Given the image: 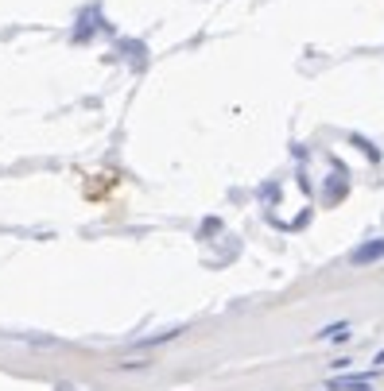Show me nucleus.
<instances>
[{"label": "nucleus", "mask_w": 384, "mask_h": 391, "mask_svg": "<svg viewBox=\"0 0 384 391\" xmlns=\"http://www.w3.org/2000/svg\"><path fill=\"white\" fill-rule=\"evenodd\" d=\"M380 256H384V240H369V244L354 248V256H349V260L361 268V264H373V260H380Z\"/></svg>", "instance_id": "f257e3e1"}, {"label": "nucleus", "mask_w": 384, "mask_h": 391, "mask_svg": "<svg viewBox=\"0 0 384 391\" xmlns=\"http://www.w3.org/2000/svg\"><path fill=\"white\" fill-rule=\"evenodd\" d=\"M369 380L373 376H334L330 387L334 391H369Z\"/></svg>", "instance_id": "f03ea898"}]
</instances>
